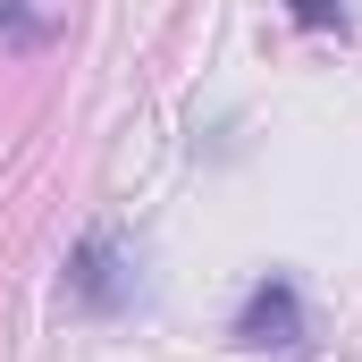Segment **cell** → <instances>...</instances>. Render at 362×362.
<instances>
[{
  "label": "cell",
  "instance_id": "6da1fadb",
  "mask_svg": "<svg viewBox=\"0 0 362 362\" xmlns=\"http://www.w3.org/2000/svg\"><path fill=\"white\" fill-rule=\"evenodd\" d=\"M236 337H245V346H303V295H295V278H262V286L245 295Z\"/></svg>",
  "mask_w": 362,
  "mask_h": 362
},
{
  "label": "cell",
  "instance_id": "277c9868",
  "mask_svg": "<svg viewBox=\"0 0 362 362\" xmlns=\"http://www.w3.org/2000/svg\"><path fill=\"white\" fill-rule=\"evenodd\" d=\"M286 8H295V25H312V34L346 25V0H286Z\"/></svg>",
  "mask_w": 362,
  "mask_h": 362
},
{
  "label": "cell",
  "instance_id": "7a4b0ae2",
  "mask_svg": "<svg viewBox=\"0 0 362 362\" xmlns=\"http://www.w3.org/2000/svg\"><path fill=\"white\" fill-rule=\"evenodd\" d=\"M68 295H76V303H93V312L127 303V270H118V236H85V253L68 262Z\"/></svg>",
  "mask_w": 362,
  "mask_h": 362
},
{
  "label": "cell",
  "instance_id": "3957f363",
  "mask_svg": "<svg viewBox=\"0 0 362 362\" xmlns=\"http://www.w3.org/2000/svg\"><path fill=\"white\" fill-rule=\"evenodd\" d=\"M0 42H8V51H25V42H42V17H34L25 0H0Z\"/></svg>",
  "mask_w": 362,
  "mask_h": 362
}]
</instances>
